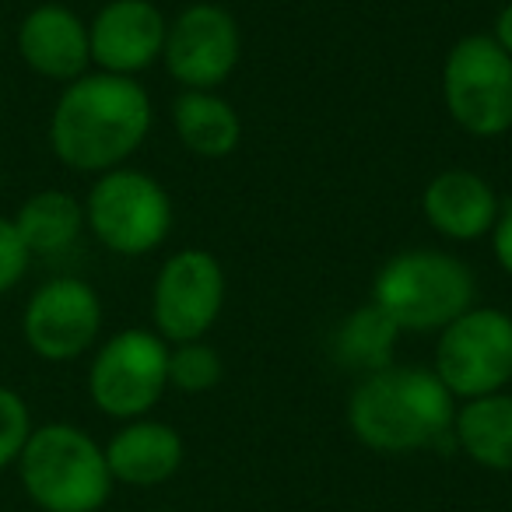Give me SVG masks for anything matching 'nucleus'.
<instances>
[{"label":"nucleus","mask_w":512,"mask_h":512,"mask_svg":"<svg viewBox=\"0 0 512 512\" xmlns=\"http://www.w3.org/2000/svg\"><path fill=\"white\" fill-rule=\"evenodd\" d=\"M442 102L449 120L470 137L491 141L512 130V57L488 32L449 46L442 60Z\"/></svg>","instance_id":"nucleus-5"},{"label":"nucleus","mask_w":512,"mask_h":512,"mask_svg":"<svg viewBox=\"0 0 512 512\" xmlns=\"http://www.w3.org/2000/svg\"><path fill=\"white\" fill-rule=\"evenodd\" d=\"M453 435L474 463L488 470H512V393L463 400L456 407Z\"/></svg>","instance_id":"nucleus-17"},{"label":"nucleus","mask_w":512,"mask_h":512,"mask_svg":"<svg viewBox=\"0 0 512 512\" xmlns=\"http://www.w3.org/2000/svg\"><path fill=\"white\" fill-rule=\"evenodd\" d=\"M372 302L404 334H439L477 306V278L467 260L446 249H400L372 278Z\"/></svg>","instance_id":"nucleus-3"},{"label":"nucleus","mask_w":512,"mask_h":512,"mask_svg":"<svg viewBox=\"0 0 512 512\" xmlns=\"http://www.w3.org/2000/svg\"><path fill=\"white\" fill-rule=\"evenodd\" d=\"M404 330L376 306V302H365V306L351 309L341 320L334 334V358L351 372H362L372 376L379 369H390L397 365V341Z\"/></svg>","instance_id":"nucleus-19"},{"label":"nucleus","mask_w":512,"mask_h":512,"mask_svg":"<svg viewBox=\"0 0 512 512\" xmlns=\"http://www.w3.org/2000/svg\"><path fill=\"white\" fill-rule=\"evenodd\" d=\"M155 109L148 88L120 74H81L64 85L50 116V148L67 169L102 176L127 165L148 141Z\"/></svg>","instance_id":"nucleus-1"},{"label":"nucleus","mask_w":512,"mask_h":512,"mask_svg":"<svg viewBox=\"0 0 512 512\" xmlns=\"http://www.w3.org/2000/svg\"><path fill=\"white\" fill-rule=\"evenodd\" d=\"M225 267L200 246H186L158 267L151 285V323L165 344L204 341L225 309Z\"/></svg>","instance_id":"nucleus-9"},{"label":"nucleus","mask_w":512,"mask_h":512,"mask_svg":"<svg viewBox=\"0 0 512 512\" xmlns=\"http://www.w3.org/2000/svg\"><path fill=\"white\" fill-rule=\"evenodd\" d=\"M32 264V253L25 249L22 235H18L15 221L11 218H0V295L11 292L18 281L25 278Z\"/></svg>","instance_id":"nucleus-22"},{"label":"nucleus","mask_w":512,"mask_h":512,"mask_svg":"<svg viewBox=\"0 0 512 512\" xmlns=\"http://www.w3.org/2000/svg\"><path fill=\"white\" fill-rule=\"evenodd\" d=\"M225 362L207 341H186L169 348V386L183 393H207L221 383Z\"/></svg>","instance_id":"nucleus-20"},{"label":"nucleus","mask_w":512,"mask_h":512,"mask_svg":"<svg viewBox=\"0 0 512 512\" xmlns=\"http://www.w3.org/2000/svg\"><path fill=\"white\" fill-rule=\"evenodd\" d=\"M432 372L453 400L502 393L512 383V316L495 306H470L439 330Z\"/></svg>","instance_id":"nucleus-7"},{"label":"nucleus","mask_w":512,"mask_h":512,"mask_svg":"<svg viewBox=\"0 0 512 512\" xmlns=\"http://www.w3.org/2000/svg\"><path fill=\"white\" fill-rule=\"evenodd\" d=\"M169 386V344L155 330L130 327L113 334L92 358L88 393L102 414L137 421Z\"/></svg>","instance_id":"nucleus-8"},{"label":"nucleus","mask_w":512,"mask_h":512,"mask_svg":"<svg viewBox=\"0 0 512 512\" xmlns=\"http://www.w3.org/2000/svg\"><path fill=\"white\" fill-rule=\"evenodd\" d=\"M102 330V302L88 281L53 278L32 292L22 316L25 344L46 362L81 358Z\"/></svg>","instance_id":"nucleus-11"},{"label":"nucleus","mask_w":512,"mask_h":512,"mask_svg":"<svg viewBox=\"0 0 512 512\" xmlns=\"http://www.w3.org/2000/svg\"><path fill=\"white\" fill-rule=\"evenodd\" d=\"M106 463L113 481L134 484V488H151V484L169 481L179 470V463H183V439L165 421H127L109 439Z\"/></svg>","instance_id":"nucleus-15"},{"label":"nucleus","mask_w":512,"mask_h":512,"mask_svg":"<svg viewBox=\"0 0 512 512\" xmlns=\"http://www.w3.org/2000/svg\"><path fill=\"white\" fill-rule=\"evenodd\" d=\"M169 18L151 0H109L88 22L92 64L102 74L137 78L162 60Z\"/></svg>","instance_id":"nucleus-12"},{"label":"nucleus","mask_w":512,"mask_h":512,"mask_svg":"<svg viewBox=\"0 0 512 512\" xmlns=\"http://www.w3.org/2000/svg\"><path fill=\"white\" fill-rule=\"evenodd\" d=\"M172 127L186 151L200 158H228L242 141V120L218 92L183 88L172 102Z\"/></svg>","instance_id":"nucleus-16"},{"label":"nucleus","mask_w":512,"mask_h":512,"mask_svg":"<svg viewBox=\"0 0 512 512\" xmlns=\"http://www.w3.org/2000/svg\"><path fill=\"white\" fill-rule=\"evenodd\" d=\"M242 57L239 22L221 4H190L169 22L162 64L172 81L193 92H218Z\"/></svg>","instance_id":"nucleus-10"},{"label":"nucleus","mask_w":512,"mask_h":512,"mask_svg":"<svg viewBox=\"0 0 512 512\" xmlns=\"http://www.w3.org/2000/svg\"><path fill=\"white\" fill-rule=\"evenodd\" d=\"M18 474L29 498L46 512H99L113 491L106 449L64 421L32 428Z\"/></svg>","instance_id":"nucleus-4"},{"label":"nucleus","mask_w":512,"mask_h":512,"mask_svg":"<svg viewBox=\"0 0 512 512\" xmlns=\"http://www.w3.org/2000/svg\"><path fill=\"white\" fill-rule=\"evenodd\" d=\"M172 197L141 169H109L95 176L85 197V225L116 256H148L172 232Z\"/></svg>","instance_id":"nucleus-6"},{"label":"nucleus","mask_w":512,"mask_h":512,"mask_svg":"<svg viewBox=\"0 0 512 512\" xmlns=\"http://www.w3.org/2000/svg\"><path fill=\"white\" fill-rule=\"evenodd\" d=\"M456 400L432 369L390 365L362 376L348 400V425L376 453H414L453 432Z\"/></svg>","instance_id":"nucleus-2"},{"label":"nucleus","mask_w":512,"mask_h":512,"mask_svg":"<svg viewBox=\"0 0 512 512\" xmlns=\"http://www.w3.org/2000/svg\"><path fill=\"white\" fill-rule=\"evenodd\" d=\"M29 435H32L29 404L11 386H0V470L8 467V463H18Z\"/></svg>","instance_id":"nucleus-21"},{"label":"nucleus","mask_w":512,"mask_h":512,"mask_svg":"<svg viewBox=\"0 0 512 512\" xmlns=\"http://www.w3.org/2000/svg\"><path fill=\"white\" fill-rule=\"evenodd\" d=\"M11 221L32 256H57L78 242L85 228V204L64 190H39L18 207Z\"/></svg>","instance_id":"nucleus-18"},{"label":"nucleus","mask_w":512,"mask_h":512,"mask_svg":"<svg viewBox=\"0 0 512 512\" xmlns=\"http://www.w3.org/2000/svg\"><path fill=\"white\" fill-rule=\"evenodd\" d=\"M491 39H495V43L512 57V0H505L502 11L495 15V25H491Z\"/></svg>","instance_id":"nucleus-24"},{"label":"nucleus","mask_w":512,"mask_h":512,"mask_svg":"<svg viewBox=\"0 0 512 512\" xmlns=\"http://www.w3.org/2000/svg\"><path fill=\"white\" fill-rule=\"evenodd\" d=\"M18 53L39 78L71 85L92 67L88 22L64 4H39L18 25Z\"/></svg>","instance_id":"nucleus-14"},{"label":"nucleus","mask_w":512,"mask_h":512,"mask_svg":"<svg viewBox=\"0 0 512 512\" xmlns=\"http://www.w3.org/2000/svg\"><path fill=\"white\" fill-rule=\"evenodd\" d=\"M491 253H495V264L512 278V200L502 204L495 228H491Z\"/></svg>","instance_id":"nucleus-23"},{"label":"nucleus","mask_w":512,"mask_h":512,"mask_svg":"<svg viewBox=\"0 0 512 512\" xmlns=\"http://www.w3.org/2000/svg\"><path fill=\"white\" fill-rule=\"evenodd\" d=\"M498 193L474 169H442L421 193V214L428 228L449 242H477L491 235L498 221Z\"/></svg>","instance_id":"nucleus-13"}]
</instances>
